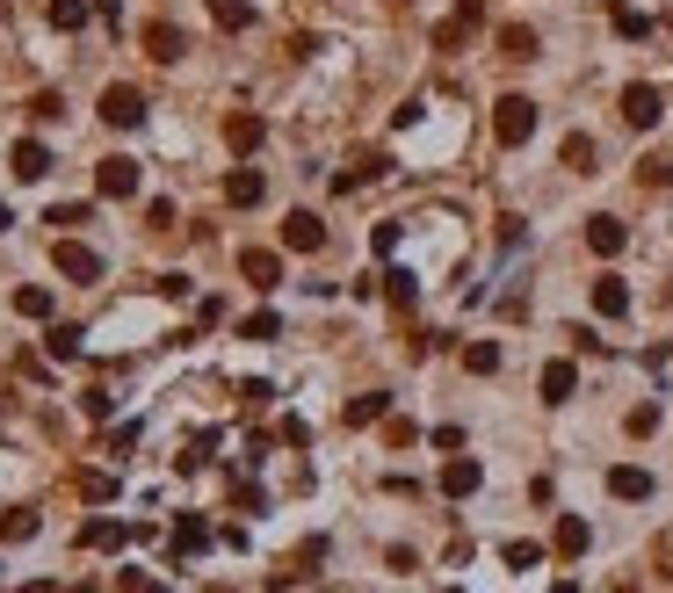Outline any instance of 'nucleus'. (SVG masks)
I'll list each match as a JSON object with an SVG mask.
<instances>
[{"mask_svg":"<svg viewBox=\"0 0 673 593\" xmlns=\"http://www.w3.org/2000/svg\"><path fill=\"white\" fill-rule=\"evenodd\" d=\"M493 138H500L507 152L529 145V138H536V102H529V95H500V102H493Z\"/></svg>","mask_w":673,"mask_h":593,"instance_id":"obj_1","label":"nucleus"},{"mask_svg":"<svg viewBox=\"0 0 673 593\" xmlns=\"http://www.w3.org/2000/svg\"><path fill=\"white\" fill-rule=\"evenodd\" d=\"M102 123H109V131H138V123H145V95L124 87V80H109L102 87Z\"/></svg>","mask_w":673,"mask_h":593,"instance_id":"obj_2","label":"nucleus"},{"mask_svg":"<svg viewBox=\"0 0 673 593\" xmlns=\"http://www.w3.org/2000/svg\"><path fill=\"white\" fill-rule=\"evenodd\" d=\"M95 189H102L109 203H131V196H138V160H124V152H109V160L95 167Z\"/></svg>","mask_w":673,"mask_h":593,"instance_id":"obj_3","label":"nucleus"},{"mask_svg":"<svg viewBox=\"0 0 673 593\" xmlns=\"http://www.w3.org/2000/svg\"><path fill=\"white\" fill-rule=\"evenodd\" d=\"M51 261H58V275H66V283H95V275H102V254H95V246H80V239H58Z\"/></svg>","mask_w":673,"mask_h":593,"instance_id":"obj_4","label":"nucleus"},{"mask_svg":"<svg viewBox=\"0 0 673 593\" xmlns=\"http://www.w3.org/2000/svg\"><path fill=\"white\" fill-rule=\"evenodd\" d=\"M659 116H666V95H659V87H645V80L623 87V123H630V131H652Z\"/></svg>","mask_w":673,"mask_h":593,"instance_id":"obj_5","label":"nucleus"},{"mask_svg":"<svg viewBox=\"0 0 673 593\" xmlns=\"http://www.w3.org/2000/svg\"><path fill=\"white\" fill-rule=\"evenodd\" d=\"M283 246H290V254H319V246H326V225H319L312 210H290V217H283Z\"/></svg>","mask_w":673,"mask_h":593,"instance_id":"obj_6","label":"nucleus"},{"mask_svg":"<svg viewBox=\"0 0 673 593\" xmlns=\"http://www.w3.org/2000/svg\"><path fill=\"white\" fill-rule=\"evenodd\" d=\"M587 246H594L601 261H616L623 246H630V225H623V217H608V210H601V217H587Z\"/></svg>","mask_w":673,"mask_h":593,"instance_id":"obj_7","label":"nucleus"},{"mask_svg":"<svg viewBox=\"0 0 673 593\" xmlns=\"http://www.w3.org/2000/svg\"><path fill=\"white\" fill-rule=\"evenodd\" d=\"M261 138H268V123H261L254 109H232V116H225V145L239 152V160H247V152H261Z\"/></svg>","mask_w":673,"mask_h":593,"instance_id":"obj_8","label":"nucleus"},{"mask_svg":"<svg viewBox=\"0 0 673 593\" xmlns=\"http://www.w3.org/2000/svg\"><path fill=\"white\" fill-rule=\"evenodd\" d=\"M8 167H15V181H44V174H51V145H44V138H15Z\"/></svg>","mask_w":673,"mask_h":593,"instance_id":"obj_9","label":"nucleus"},{"mask_svg":"<svg viewBox=\"0 0 673 593\" xmlns=\"http://www.w3.org/2000/svg\"><path fill=\"white\" fill-rule=\"evenodd\" d=\"M435 485H442V492H449V499H471V492H478V485H485V471H478V456H449V463H442V478H435Z\"/></svg>","mask_w":673,"mask_h":593,"instance_id":"obj_10","label":"nucleus"},{"mask_svg":"<svg viewBox=\"0 0 673 593\" xmlns=\"http://www.w3.org/2000/svg\"><path fill=\"white\" fill-rule=\"evenodd\" d=\"M124 543H138V528H124V521H109V514H95L80 528V550H124Z\"/></svg>","mask_w":673,"mask_h":593,"instance_id":"obj_11","label":"nucleus"},{"mask_svg":"<svg viewBox=\"0 0 673 593\" xmlns=\"http://www.w3.org/2000/svg\"><path fill=\"white\" fill-rule=\"evenodd\" d=\"M478 22H485V0H456V15H449V22L435 29V44H442V51H456V44H464Z\"/></svg>","mask_w":673,"mask_h":593,"instance_id":"obj_12","label":"nucleus"},{"mask_svg":"<svg viewBox=\"0 0 673 593\" xmlns=\"http://www.w3.org/2000/svg\"><path fill=\"white\" fill-rule=\"evenodd\" d=\"M181 51H189V37H181L174 22H145V58H160V66H174Z\"/></svg>","mask_w":673,"mask_h":593,"instance_id":"obj_13","label":"nucleus"},{"mask_svg":"<svg viewBox=\"0 0 673 593\" xmlns=\"http://www.w3.org/2000/svg\"><path fill=\"white\" fill-rule=\"evenodd\" d=\"M239 275H247L254 290H275V283H283V261H275L268 246H247V254H239Z\"/></svg>","mask_w":673,"mask_h":593,"instance_id":"obj_14","label":"nucleus"},{"mask_svg":"<svg viewBox=\"0 0 673 593\" xmlns=\"http://www.w3.org/2000/svg\"><path fill=\"white\" fill-rule=\"evenodd\" d=\"M261 196H268V181H261L254 167H232V174H225V203H232V210H254Z\"/></svg>","mask_w":673,"mask_h":593,"instance_id":"obj_15","label":"nucleus"},{"mask_svg":"<svg viewBox=\"0 0 673 593\" xmlns=\"http://www.w3.org/2000/svg\"><path fill=\"white\" fill-rule=\"evenodd\" d=\"M341 420H348V427H377V420H391V391H362V398H348Z\"/></svg>","mask_w":673,"mask_h":593,"instance_id":"obj_16","label":"nucleus"},{"mask_svg":"<svg viewBox=\"0 0 673 593\" xmlns=\"http://www.w3.org/2000/svg\"><path fill=\"white\" fill-rule=\"evenodd\" d=\"M550 550H558V557H587V550H594V528L579 521V514H558V536H550Z\"/></svg>","mask_w":673,"mask_h":593,"instance_id":"obj_17","label":"nucleus"},{"mask_svg":"<svg viewBox=\"0 0 673 593\" xmlns=\"http://www.w3.org/2000/svg\"><path fill=\"white\" fill-rule=\"evenodd\" d=\"M536 391H543V405H565V398L579 391V369H572V362H543V377H536Z\"/></svg>","mask_w":673,"mask_h":593,"instance_id":"obj_18","label":"nucleus"},{"mask_svg":"<svg viewBox=\"0 0 673 593\" xmlns=\"http://www.w3.org/2000/svg\"><path fill=\"white\" fill-rule=\"evenodd\" d=\"M210 550V521L203 514H174V557H203Z\"/></svg>","mask_w":673,"mask_h":593,"instance_id":"obj_19","label":"nucleus"},{"mask_svg":"<svg viewBox=\"0 0 673 593\" xmlns=\"http://www.w3.org/2000/svg\"><path fill=\"white\" fill-rule=\"evenodd\" d=\"M594 311H601V319H623V311H630V283H623V275H594Z\"/></svg>","mask_w":673,"mask_h":593,"instance_id":"obj_20","label":"nucleus"},{"mask_svg":"<svg viewBox=\"0 0 673 593\" xmlns=\"http://www.w3.org/2000/svg\"><path fill=\"white\" fill-rule=\"evenodd\" d=\"M536 51H543V44H536V29H529V22H507V29H500V58H514V66H529Z\"/></svg>","mask_w":673,"mask_h":593,"instance_id":"obj_21","label":"nucleus"},{"mask_svg":"<svg viewBox=\"0 0 673 593\" xmlns=\"http://www.w3.org/2000/svg\"><path fill=\"white\" fill-rule=\"evenodd\" d=\"M608 492H616V499H652V471H637V463H616V471H608Z\"/></svg>","mask_w":673,"mask_h":593,"instance_id":"obj_22","label":"nucleus"},{"mask_svg":"<svg viewBox=\"0 0 673 593\" xmlns=\"http://www.w3.org/2000/svg\"><path fill=\"white\" fill-rule=\"evenodd\" d=\"M384 297L399 304V311H413V304H420V275H413V268H391V275H384Z\"/></svg>","mask_w":673,"mask_h":593,"instance_id":"obj_23","label":"nucleus"},{"mask_svg":"<svg viewBox=\"0 0 673 593\" xmlns=\"http://www.w3.org/2000/svg\"><path fill=\"white\" fill-rule=\"evenodd\" d=\"M37 507H15V514H0V543H29V536H37Z\"/></svg>","mask_w":673,"mask_h":593,"instance_id":"obj_24","label":"nucleus"},{"mask_svg":"<svg viewBox=\"0 0 673 593\" xmlns=\"http://www.w3.org/2000/svg\"><path fill=\"white\" fill-rule=\"evenodd\" d=\"M608 29H616V37H652V15H637V8H623V0H616V8H608Z\"/></svg>","mask_w":673,"mask_h":593,"instance_id":"obj_25","label":"nucleus"},{"mask_svg":"<svg viewBox=\"0 0 673 593\" xmlns=\"http://www.w3.org/2000/svg\"><path fill=\"white\" fill-rule=\"evenodd\" d=\"M558 160H565L572 174H594V138H587V131H572V138H565V152H558Z\"/></svg>","mask_w":673,"mask_h":593,"instance_id":"obj_26","label":"nucleus"},{"mask_svg":"<svg viewBox=\"0 0 673 593\" xmlns=\"http://www.w3.org/2000/svg\"><path fill=\"white\" fill-rule=\"evenodd\" d=\"M44 355H51V362H73V355H80V326H51V333H44Z\"/></svg>","mask_w":673,"mask_h":593,"instance_id":"obj_27","label":"nucleus"},{"mask_svg":"<svg viewBox=\"0 0 673 593\" xmlns=\"http://www.w3.org/2000/svg\"><path fill=\"white\" fill-rule=\"evenodd\" d=\"M15 311H22V319H51V290H44V283H22V290H15Z\"/></svg>","mask_w":673,"mask_h":593,"instance_id":"obj_28","label":"nucleus"},{"mask_svg":"<svg viewBox=\"0 0 673 593\" xmlns=\"http://www.w3.org/2000/svg\"><path fill=\"white\" fill-rule=\"evenodd\" d=\"M464 369H471V377H493V369H500V348H493V340H471V348H464Z\"/></svg>","mask_w":673,"mask_h":593,"instance_id":"obj_29","label":"nucleus"},{"mask_svg":"<svg viewBox=\"0 0 673 593\" xmlns=\"http://www.w3.org/2000/svg\"><path fill=\"white\" fill-rule=\"evenodd\" d=\"M210 15H218V29H254V8H247V0H210Z\"/></svg>","mask_w":673,"mask_h":593,"instance_id":"obj_30","label":"nucleus"},{"mask_svg":"<svg viewBox=\"0 0 673 593\" xmlns=\"http://www.w3.org/2000/svg\"><path fill=\"white\" fill-rule=\"evenodd\" d=\"M87 15H95L87 0H51V29H87Z\"/></svg>","mask_w":673,"mask_h":593,"instance_id":"obj_31","label":"nucleus"},{"mask_svg":"<svg viewBox=\"0 0 673 593\" xmlns=\"http://www.w3.org/2000/svg\"><path fill=\"white\" fill-rule=\"evenodd\" d=\"M275 333H283L275 311H247V319H239V340H275Z\"/></svg>","mask_w":673,"mask_h":593,"instance_id":"obj_32","label":"nucleus"},{"mask_svg":"<svg viewBox=\"0 0 673 593\" xmlns=\"http://www.w3.org/2000/svg\"><path fill=\"white\" fill-rule=\"evenodd\" d=\"M232 507H239V514H261V507H268V492H261L254 478H232Z\"/></svg>","mask_w":673,"mask_h":593,"instance_id":"obj_33","label":"nucleus"},{"mask_svg":"<svg viewBox=\"0 0 673 593\" xmlns=\"http://www.w3.org/2000/svg\"><path fill=\"white\" fill-rule=\"evenodd\" d=\"M80 499H87V507H102V499H116V478H109V471H87V478H80Z\"/></svg>","mask_w":673,"mask_h":593,"instance_id":"obj_34","label":"nucleus"},{"mask_svg":"<svg viewBox=\"0 0 673 593\" xmlns=\"http://www.w3.org/2000/svg\"><path fill=\"white\" fill-rule=\"evenodd\" d=\"M507 565L514 572H536L543 565V543H507Z\"/></svg>","mask_w":673,"mask_h":593,"instance_id":"obj_35","label":"nucleus"},{"mask_svg":"<svg viewBox=\"0 0 673 593\" xmlns=\"http://www.w3.org/2000/svg\"><path fill=\"white\" fill-rule=\"evenodd\" d=\"M384 442H391V449H413L420 427H413V420H384Z\"/></svg>","mask_w":673,"mask_h":593,"instance_id":"obj_36","label":"nucleus"},{"mask_svg":"<svg viewBox=\"0 0 673 593\" xmlns=\"http://www.w3.org/2000/svg\"><path fill=\"white\" fill-rule=\"evenodd\" d=\"M44 225H87V203H51Z\"/></svg>","mask_w":673,"mask_h":593,"instance_id":"obj_37","label":"nucleus"},{"mask_svg":"<svg viewBox=\"0 0 673 593\" xmlns=\"http://www.w3.org/2000/svg\"><path fill=\"white\" fill-rule=\"evenodd\" d=\"M268 398H275V391H268L261 377H254V384H239V405H247V413H261V405H268Z\"/></svg>","mask_w":673,"mask_h":593,"instance_id":"obj_38","label":"nucleus"},{"mask_svg":"<svg viewBox=\"0 0 673 593\" xmlns=\"http://www.w3.org/2000/svg\"><path fill=\"white\" fill-rule=\"evenodd\" d=\"M58 109H66L58 95H37V102H29V123H58Z\"/></svg>","mask_w":673,"mask_h":593,"instance_id":"obj_39","label":"nucleus"},{"mask_svg":"<svg viewBox=\"0 0 673 593\" xmlns=\"http://www.w3.org/2000/svg\"><path fill=\"white\" fill-rule=\"evenodd\" d=\"M80 413L87 420H109V391H80Z\"/></svg>","mask_w":673,"mask_h":593,"instance_id":"obj_40","label":"nucleus"},{"mask_svg":"<svg viewBox=\"0 0 673 593\" xmlns=\"http://www.w3.org/2000/svg\"><path fill=\"white\" fill-rule=\"evenodd\" d=\"M630 434H659V405H637V413H630Z\"/></svg>","mask_w":673,"mask_h":593,"instance_id":"obj_41","label":"nucleus"},{"mask_svg":"<svg viewBox=\"0 0 673 593\" xmlns=\"http://www.w3.org/2000/svg\"><path fill=\"white\" fill-rule=\"evenodd\" d=\"M145 586H152V579H145L138 565H124V572H116V593H145Z\"/></svg>","mask_w":673,"mask_h":593,"instance_id":"obj_42","label":"nucleus"},{"mask_svg":"<svg viewBox=\"0 0 673 593\" xmlns=\"http://www.w3.org/2000/svg\"><path fill=\"white\" fill-rule=\"evenodd\" d=\"M22 593H58V586H51V579H29V586H22Z\"/></svg>","mask_w":673,"mask_h":593,"instance_id":"obj_43","label":"nucleus"},{"mask_svg":"<svg viewBox=\"0 0 673 593\" xmlns=\"http://www.w3.org/2000/svg\"><path fill=\"white\" fill-rule=\"evenodd\" d=\"M8 225H15V210H8V203H0V232H8Z\"/></svg>","mask_w":673,"mask_h":593,"instance_id":"obj_44","label":"nucleus"},{"mask_svg":"<svg viewBox=\"0 0 673 593\" xmlns=\"http://www.w3.org/2000/svg\"><path fill=\"white\" fill-rule=\"evenodd\" d=\"M145 593H181V586H160V579H152V586H145Z\"/></svg>","mask_w":673,"mask_h":593,"instance_id":"obj_45","label":"nucleus"},{"mask_svg":"<svg viewBox=\"0 0 673 593\" xmlns=\"http://www.w3.org/2000/svg\"><path fill=\"white\" fill-rule=\"evenodd\" d=\"M203 593H232V586H225V579H218V586H203Z\"/></svg>","mask_w":673,"mask_h":593,"instance_id":"obj_46","label":"nucleus"},{"mask_svg":"<svg viewBox=\"0 0 673 593\" xmlns=\"http://www.w3.org/2000/svg\"><path fill=\"white\" fill-rule=\"evenodd\" d=\"M442 593H464V586H442Z\"/></svg>","mask_w":673,"mask_h":593,"instance_id":"obj_47","label":"nucleus"},{"mask_svg":"<svg viewBox=\"0 0 673 593\" xmlns=\"http://www.w3.org/2000/svg\"><path fill=\"white\" fill-rule=\"evenodd\" d=\"M80 593H87V586H80Z\"/></svg>","mask_w":673,"mask_h":593,"instance_id":"obj_48","label":"nucleus"}]
</instances>
